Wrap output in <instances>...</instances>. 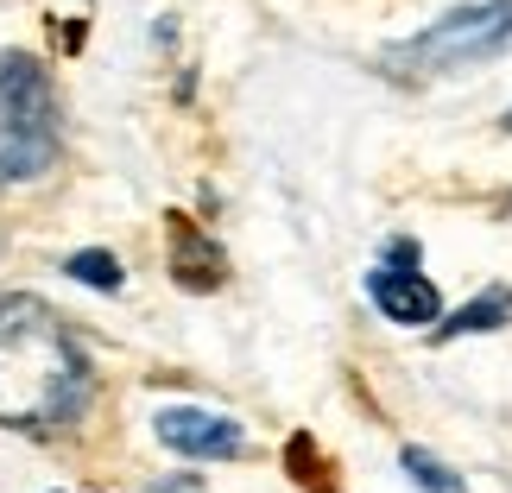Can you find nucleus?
I'll return each mask as SVG.
<instances>
[{
	"label": "nucleus",
	"instance_id": "obj_1",
	"mask_svg": "<svg viewBox=\"0 0 512 493\" xmlns=\"http://www.w3.org/2000/svg\"><path fill=\"white\" fill-rule=\"evenodd\" d=\"M89 405V354L45 298L0 291V424L51 437Z\"/></svg>",
	"mask_w": 512,
	"mask_h": 493
},
{
	"label": "nucleus",
	"instance_id": "obj_6",
	"mask_svg": "<svg viewBox=\"0 0 512 493\" xmlns=\"http://www.w3.org/2000/svg\"><path fill=\"white\" fill-rule=\"evenodd\" d=\"M171 279L184 285V291H215V285L228 279L222 247H215L190 215H171Z\"/></svg>",
	"mask_w": 512,
	"mask_h": 493
},
{
	"label": "nucleus",
	"instance_id": "obj_4",
	"mask_svg": "<svg viewBox=\"0 0 512 493\" xmlns=\"http://www.w3.org/2000/svg\"><path fill=\"white\" fill-rule=\"evenodd\" d=\"M159 443L177 449V456H203V462H222V456H241L247 449V430L222 418V411H196V405H165L159 411Z\"/></svg>",
	"mask_w": 512,
	"mask_h": 493
},
{
	"label": "nucleus",
	"instance_id": "obj_9",
	"mask_svg": "<svg viewBox=\"0 0 512 493\" xmlns=\"http://www.w3.org/2000/svg\"><path fill=\"white\" fill-rule=\"evenodd\" d=\"M405 475L418 481L424 493H468L456 468H449V462H437V456H430V449H405Z\"/></svg>",
	"mask_w": 512,
	"mask_h": 493
},
{
	"label": "nucleus",
	"instance_id": "obj_11",
	"mask_svg": "<svg viewBox=\"0 0 512 493\" xmlns=\"http://www.w3.org/2000/svg\"><path fill=\"white\" fill-rule=\"evenodd\" d=\"M500 127H506V133H512V108H506V121H500Z\"/></svg>",
	"mask_w": 512,
	"mask_h": 493
},
{
	"label": "nucleus",
	"instance_id": "obj_10",
	"mask_svg": "<svg viewBox=\"0 0 512 493\" xmlns=\"http://www.w3.org/2000/svg\"><path fill=\"white\" fill-rule=\"evenodd\" d=\"M500 215H506V222H512V196H506V203H500Z\"/></svg>",
	"mask_w": 512,
	"mask_h": 493
},
{
	"label": "nucleus",
	"instance_id": "obj_5",
	"mask_svg": "<svg viewBox=\"0 0 512 493\" xmlns=\"http://www.w3.org/2000/svg\"><path fill=\"white\" fill-rule=\"evenodd\" d=\"M367 298H373V310H380L386 323H405V329H424V323H437V317H443L437 285H430L424 272L399 266V260L367 272Z\"/></svg>",
	"mask_w": 512,
	"mask_h": 493
},
{
	"label": "nucleus",
	"instance_id": "obj_7",
	"mask_svg": "<svg viewBox=\"0 0 512 493\" xmlns=\"http://www.w3.org/2000/svg\"><path fill=\"white\" fill-rule=\"evenodd\" d=\"M512 317V291L494 285V291H481L475 304H462L449 323H437V342H456V335H487V329H500Z\"/></svg>",
	"mask_w": 512,
	"mask_h": 493
},
{
	"label": "nucleus",
	"instance_id": "obj_2",
	"mask_svg": "<svg viewBox=\"0 0 512 493\" xmlns=\"http://www.w3.org/2000/svg\"><path fill=\"white\" fill-rule=\"evenodd\" d=\"M64 152V114L38 57L0 51V190L38 184Z\"/></svg>",
	"mask_w": 512,
	"mask_h": 493
},
{
	"label": "nucleus",
	"instance_id": "obj_3",
	"mask_svg": "<svg viewBox=\"0 0 512 493\" xmlns=\"http://www.w3.org/2000/svg\"><path fill=\"white\" fill-rule=\"evenodd\" d=\"M512 45V0H462L405 45L380 51V70L392 83H430V76H456L468 64H487Z\"/></svg>",
	"mask_w": 512,
	"mask_h": 493
},
{
	"label": "nucleus",
	"instance_id": "obj_8",
	"mask_svg": "<svg viewBox=\"0 0 512 493\" xmlns=\"http://www.w3.org/2000/svg\"><path fill=\"white\" fill-rule=\"evenodd\" d=\"M64 272H70L76 285H89V291H121V285H127L121 260H114V253H102V247H83V253H70V260H64Z\"/></svg>",
	"mask_w": 512,
	"mask_h": 493
}]
</instances>
